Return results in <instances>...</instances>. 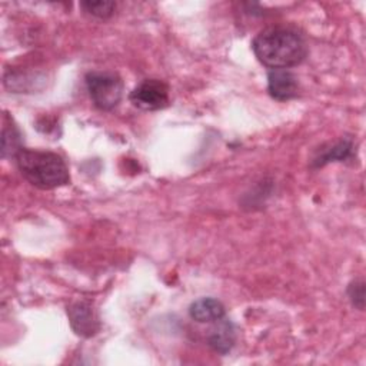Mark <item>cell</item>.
<instances>
[{
	"mask_svg": "<svg viewBox=\"0 0 366 366\" xmlns=\"http://www.w3.org/2000/svg\"><path fill=\"white\" fill-rule=\"evenodd\" d=\"M252 49L256 59L272 70L297 66L307 54L306 41L302 34L286 26L263 29L253 39Z\"/></svg>",
	"mask_w": 366,
	"mask_h": 366,
	"instance_id": "1",
	"label": "cell"
},
{
	"mask_svg": "<svg viewBox=\"0 0 366 366\" xmlns=\"http://www.w3.org/2000/svg\"><path fill=\"white\" fill-rule=\"evenodd\" d=\"M14 160L23 177L39 189H56L70 180L69 169L57 153L23 147Z\"/></svg>",
	"mask_w": 366,
	"mask_h": 366,
	"instance_id": "2",
	"label": "cell"
},
{
	"mask_svg": "<svg viewBox=\"0 0 366 366\" xmlns=\"http://www.w3.org/2000/svg\"><path fill=\"white\" fill-rule=\"evenodd\" d=\"M86 87L93 104L100 110L114 109L123 97V80L113 71H90L86 74Z\"/></svg>",
	"mask_w": 366,
	"mask_h": 366,
	"instance_id": "3",
	"label": "cell"
},
{
	"mask_svg": "<svg viewBox=\"0 0 366 366\" xmlns=\"http://www.w3.org/2000/svg\"><path fill=\"white\" fill-rule=\"evenodd\" d=\"M129 100L140 110H159L166 107L169 103V87L162 80L146 79L130 92Z\"/></svg>",
	"mask_w": 366,
	"mask_h": 366,
	"instance_id": "4",
	"label": "cell"
},
{
	"mask_svg": "<svg viewBox=\"0 0 366 366\" xmlns=\"http://www.w3.org/2000/svg\"><path fill=\"white\" fill-rule=\"evenodd\" d=\"M67 316L71 329L80 336L90 337L100 327L97 316L89 302L79 300L67 306Z\"/></svg>",
	"mask_w": 366,
	"mask_h": 366,
	"instance_id": "5",
	"label": "cell"
},
{
	"mask_svg": "<svg viewBox=\"0 0 366 366\" xmlns=\"http://www.w3.org/2000/svg\"><path fill=\"white\" fill-rule=\"evenodd\" d=\"M299 83L296 76L287 69H274L267 74V92L280 102L290 100L297 96Z\"/></svg>",
	"mask_w": 366,
	"mask_h": 366,
	"instance_id": "6",
	"label": "cell"
},
{
	"mask_svg": "<svg viewBox=\"0 0 366 366\" xmlns=\"http://www.w3.org/2000/svg\"><path fill=\"white\" fill-rule=\"evenodd\" d=\"M214 323L216 325L210 329V333L207 336V343L216 353L226 355L232 350L236 342L234 325L226 317H222Z\"/></svg>",
	"mask_w": 366,
	"mask_h": 366,
	"instance_id": "7",
	"label": "cell"
},
{
	"mask_svg": "<svg viewBox=\"0 0 366 366\" xmlns=\"http://www.w3.org/2000/svg\"><path fill=\"white\" fill-rule=\"evenodd\" d=\"M189 315L199 323L216 322L224 317V306L222 302L213 297H202L194 300L189 307Z\"/></svg>",
	"mask_w": 366,
	"mask_h": 366,
	"instance_id": "8",
	"label": "cell"
},
{
	"mask_svg": "<svg viewBox=\"0 0 366 366\" xmlns=\"http://www.w3.org/2000/svg\"><path fill=\"white\" fill-rule=\"evenodd\" d=\"M1 154L3 157H14L21 149V136L19 133V130L16 129V126L10 124H4L3 127V134H1Z\"/></svg>",
	"mask_w": 366,
	"mask_h": 366,
	"instance_id": "9",
	"label": "cell"
},
{
	"mask_svg": "<svg viewBox=\"0 0 366 366\" xmlns=\"http://www.w3.org/2000/svg\"><path fill=\"white\" fill-rule=\"evenodd\" d=\"M352 142L350 140H342L339 143H336L335 146H332L330 149H327L326 152H323L319 157L315 159V164L316 166H323L327 162L332 160H345L346 157L350 156L352 153Z\"/></svg>",
	"mask_w": 366,
	"mask_h": 366,
	"instance_id": "10",
	"label": "cell"
},
{
	"mask_svg": "<svg viewBox=\"0 0 366 366\" xmlns=\"http://www.w3.org/2000/svg\"><path fill=\"white\" fill-rule=\"evenodd\" d=\"M80 6L84 10V13L97 19L110 17L116 7L113 1H81Z\"/></svg>",
	"mask_w": 366,
	"mask_h": 366,
	"instance_id": "11",
	"label": "cell"
},
{
	"mask_svg": "<svg viewBox=\"0 0 366 366\" xmlns=\"http://www.w3.org/2000/svg\"><path fill=\"white\" fill-rule=\"evenodd\" d=\"M349 299L352 300L353 306L363 309L365 305V283L362 280H355L347 287Z\"/></svg>",
	"mask_w": 366,
	"mask_h": 366,
	"instance_id": "12",
	"label": "cell"
}]
</instances>
